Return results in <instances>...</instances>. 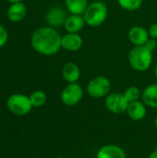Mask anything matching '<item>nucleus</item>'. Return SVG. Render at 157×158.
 <instances>
[{
  "mask_svg": "<svg viewBox=\"0 0 157 158\" xmlns=\"http://www.w3.org/2000/svg\"><path fill=\"white\" fill-rule=\"evenodd\" d=\"M59 32L53 27L44 26L33 31L31 37V44L34 51L43 56H54L61 47Z\"/></svg>",
  "mask_w": 157,
  "mask_h": 158,
  "instance_id": "1",
  "label": "nucleus"
},
{
  "mask_svg": "<svg viewBox=\"0 0 157 158\" xmlns=\"http://www.w3.org/2000/svg\"><path fill=\"white\" fill-rule=\"evenodd\" d=\"M129 63L136 71H146L153 63V52L145 45L134 46L129 54Z\"/></svg>",
  "mask_w": 157,
  "mask_h": 158,
  "instance_id": "2",
  "label": "nucleus"
},
{
  "mask_svg": "<svg viewBox=\"0 0 157 158\" xmlns=\"http://www.w3.org/2000/svg\"><path fill=\"white\" fill-rule=\"evenodd\" d=\"M108 8L106 5L101 1H94L88 5L82 17L85 24L90 27H99L107 19Z\"/></svg>",
  "mask_w": 157,
  "mask_h": 158,
  "instance_id": "3",
  "label": "nucleus"
},
{
  "mask_svg": "<svg viewBox=\"0 0 157 158\" xmlns=\"http://www.w3.org/2000/svg\"><path fill=\"white\" fill-rule=\"evenodd\" d=\"M6 106L10 112L17 116H25L29 114L32 108L30 97L20 94L10 95L7 99Z\"/></svg>",
  "mask_w": 157,
  "mask_h": 158,
  "instance_id": "4",
  "label": "nucleus"
},
{
  "mask_svg": "<svg viewBox=\"0 0 157 158\" xmlns=\"http://www.w3.org/2000/svg\"><path fill=\"white\" fill-rule=\"evenodd\" d=\"M111 81L105 76H97L92 79L87 85V93L93 98H103L109 94Z\"/></svg>",
  "mask_w": 157,
  "mask_h": 158,
  "instance_id": "5",
  "label": "nucleus"
},
{
  "mask_svg": "<svg viewBox=\"0 0 157 158\" xmlns=\"http://www.w3.org/2000/svg\"><path fill=\"white\" fill-rule=\"evenodd\" d=\"M83 96V90L77 82L68 83L61 93V101L68 106H72L81 102Z\"/></svg>",
  "mask_w": 157,
  "mask_h": 158,
  "instance_id": "6",
  "label": "nucleus"
},
{
  "mask_svg": "<svg viewBox=\"0 0 157 158\" xmlns=\"http://www.w3.org/2000/svg\"><path fill=\"white\" fill-rule=\"evenodd\" d=\"M106 108L114 114H123L127 111L129 103L124 97L123 94L112 93L109 94L105 98Z\"/></svg>",
  "mask_w": 157,
  "mask_h": 158,
  "instance_id": "7",
  "label": "nucleus"
},
{
  "mask_svg": "<svg viewBox=\"0 0 157 158\" xmlns=\"http://www.w3.org/2000/svg\"><path fill=\"white\" fill-rule=\"evenodd\" d=\"M67 17L68 15L65 9L59 6H54L47 11L45 15V20L50 27L56 28L64 25Z\"/></svg>",
  "mask_w": 157,
  "mask_h": 158,
  "instance_id": "8",
  "label": "nucleus"
},
{
  "mask_svg": "<svg viewBox=\"0 0 157 158\" xmlns=\"http://www.w3.org/2000/svg\"><path fill=\"white\" fill-rule=\"evenodd\" d=\"M83 44V39L79 33H69L63 35L61 38V47L68 52L79 51Z\"/></svg>",
  "mask_w": 157,
  "mask_h": 158,
  "instance_id": "9",
  "label": "nucleus"
},
{
  "mask_svg": "<svg viewBox=\"0 0 157 158\" xmlns=\"http://www.w3.org/2000/svg\"><path fill=\"white\" fill-rule=\"evenodd\" d=\"M128 37L130 42L134 46L144 45L150 38L148 30L142 26H133L130 28L128 33Z\"/></svg>",
  "mask_w": 157,
  "mask_h": 158,
  "instance_id": "10",
  "label": "nucleus"
},
{
  "mask_svg": "<svg viewBox=\"0 0 157 158\" xmlns=\"http://www.w3.org/2000/svg\"><path fill=\"white\" fill-rule=\"evenodd\" d=\"M85 21L82 15H73L70 14L67 17L64 22V29L69 33H79L84 27Z\"/></svg>",
  "mask_w": 157,
  "mask_h": 158,
  "instance_id": "11",
  "label": "nucleus"
},
{
  "mask_svg": "<svg viewBox=\"0 0 157 158\" xmlns=\"http://www.w3.org/2000/svg\"><path fill=\"white\" fill-rule=\"evenodd\" d=\"M27 14V7L24 3L16 2L11 3L7 9V17L8 19L12 22H19L21 21Z\"/></svg>",
  "mask_w": 157,
  "mask_h": 158,
  "instance_id": "12",
  "label": "nucleus"
},
{
  "mask_svg": "<svg viewBox=\"0 0 157 158\" xmlns=\"http://www.w3.org/2000/svg\"><path fill=\"white\" fill-rule=\"evenodd\" d=\"M62 76L68 83L77 82L81 77V69L74 62H68L63 66Z\"/></svg>",
  "mask_w": 157,
  "mask_h": 158,
  "instance_id": "13",
  "label": "nucleus"
},
{
  "mask_svg": "<svg viewBox=\"0 0 157 158\" xmlns=\"http://www.w3.org/2000/svg\"><path fill=\"white\" fill-rule=\"evenodd\" d=\"M97 158H126V154L119 146L108 144L98 151Z\"/></svg>",
  "mask_w": 157,
  "mask_h": 158,
  "instance_id": "14",
  "label": "nucleus"
},
{
  "mask_svg": "<svg viewBox=\"0 0 157 158\" xmlns=\"http://www.w3.org/2000/svg\"><path fill=\"white\" fill-rule=\"evenodd\" d=\"M143 102L135 101L129 104L127 108V113L129 117L133 120H141L146 115V107Z\"/></svg>",
  "mask_w": 157,
  "mask_h": 158,
  "instance_id": "15",
  "label": "nucleus"
},
{
  "mask_svg": "<svg viewBox=\"0 0 157 158\" xmlns=\"http://www.w3.org/2000/svg\"><path fill=\"white\" fill-rule=\"evenodd\" d=\"M142 99L146 106L157 108V83H153L143 90Z\"/></svg>",
  "mask_w": 157,
  "mask_h": 158,
  "instance_id": "16",
  "label": "nucleus"
},
{
  "mask_svg": "<svg viewBox=\"0 0 157 158\" xmlns=\"http://www.w3.org/2000/svg\"><path fill=\"white\" fill-rule=\"evenodd\" d=\"M88 5V0H65L67 10L73 15H83Z\"/></svg>",
  "mask_w": 157,
  "mask_h": 158,
  "instance_id": "17",
  "label": "nucleus"
},
{
  "mask_svg": "<svg viewBox=\"0 0 157 158\" xmlns=\"http://www.w3.org/2000/svg\"><path fill=\"white\" fill-rule=\"evenodd\" d=\"M29 97L32 106L34 107L43 106L46 102V94L43 91H34Z\"/></svg>",
  "mask_w": 157,
  "mask_h": 158,
  "instance_id": "18",
  "label": "nucleus"
},
{
  "mask_svg": "<svg viewBox=\"0 0 157 158\" xmlns=\"http://www.w3.org/2000/svg\"><path fill=\"white\" fill-rule=\"evenodd\" d=\"M118 3L127 11H135L142 6L143 0H118Z\"/></svg>",
  "mask_w": 157,
  "mask_h": 158,
  "instance_id": "19",
  "label": "nucleus"
},
{
  "mask_svg": "<svg viewBox=\"0 0 157 158\" xmlns=\"http://www.w3.org/2000/svg\"><path fill=\"white\" fill-rule=\"evenodd\" d=\"M124 97L126 98V100L128 101V103H131V102H135L138 101L140 99V97L142 96L141 91L138 87L136 86H130L128 89H126V91L124 92Z\"/></svg>",
  "mask_w": 157,
  "mask_h": 158,
  "instance_id": "20",
  "label": "nucleus"
},
{
  "mask_svg": "<svg viewBox=\"0 0 157 158\" xmlns=\"http://www.w3.org/2000/svg\"><path fill=\"white\" fill-rule=\"evenodd\" d=\"M7 39H8V33L6 28L2 24H0V48L6 44Z\"/></svg>",
  "mask_w": 157,
  "mask_h": 158,
  "instance_id": "21",
  "label": "nucleus"
},
{
  "mask_svg": "<svg viewBox=\"0 0 157 158\" xmlns=\"http://www.w3.org/2000/svg\"><path fill=\"white\" fill-rule=\"evenodd\" d=\"M150 51L154 52L157 47V40L153 39V38H149V40L146 42V44H144Z\"/></svg>",
  "mask_w": 157,
  "mask_h": 158,
  "instance_id": "22",
  "label": "nucleus"
},
{
  "mask_svg": "<svg viewBox=\"0 0 157 158\" xmlns=\"http://www.w3.org/2000/svg\"><path fill=\"white\" fill-rule=\"evenodd\" d=\"M148 32H149L150 38H153V39L157 40V22L156 23L152 24L150 26V28L148 30Z\"/></svg>",
  "mask_w": 157,
  "mask_h": 158,
  "instance_id": "23",
  "label": "nucleus"
},
{
  "mask_svg": "<svg viewBox=\"0 0 157 158\" xmlns=\"http://www.w3.org/2000/svg\"><path fill=\"white\" fill-rule=\"evenodd\" d=\"M149 158H157V151H155V152H153L151 155H150V156Z\"/></svg>",
  "mask_w": 157,
  "mask_h": 158,
  "instance_id": "24",
  "label": "nucleus"
},
{
  "mask_svg": "<svg viewBox=\"0 0 157 158\" xmlns=\"http://www.w3.org/2000/svg\"><path fill=\"white\" fill-rule=\"evenodd\" d=\"M6 1H8L10 3H16V2H21L22 0H6Z\"/></svg>",
  "mask_w": 157,
  "mask_h": 158,
  "instance_id": "25",
  "label": "nucleus"
},
{
  "mask_svg": "<svg viewBox=\"0 0 157 158\" xmlns=\"http://www.w3.org/2000/svg\"><path fill=\"white\" fill-rule=\"evenodd\" d=\"M155 77H156L157 79V63L156 65H155Z\"/></svg>",
  "mask_w": 157,
  "mask_h": 158,
  "instance_id": "26",
  "label": "nucleus"
},
{
  "mask_svg": "<svg viewBox=\"0 0 157 158\" xmlns=\"http://www.w3.org/2000/svg\"><path fill=\"white\" fill-rule=\"evenodd\" d=\"M155 128H156L157 130V118H155Z\"/></svg>",
  "mask_w": 157,
  "mask_h": 158,
  "instance_id": "27",
  "label": "nucleus"
},
{
  "mask_svg": "<svg viewBox=\"0 0 157 158\" xmlns=\"http://www.w3.org/2000/svg\"><path fill=\"white\" fill-rule=\"evenodd\" d=\"M59 158H65V157H59Z\"/></svg>",
  "mask_w": 157,
  "mask_h": 158,
  "instance_id": "28",
  "label": "nucleus"
}]
</instances>
